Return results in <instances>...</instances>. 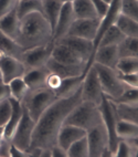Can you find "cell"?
I'll list each match as a JSON object with an SVG mask.
<instances>
[{
    "label": "cell",
    "mask_w": 138,
    "mask_h": 157,
    "mask_svg": "<svg viewBox=\"0 0 138 157\" xmlns=\"http://www.w3.org/2000/svg\"><path fill=\"white\" fill-rule=\"evenodd\" d=\"M86 138L88 144V157H101L105 149L110 148L108 133L103 122L88 131Z\"/></svg>",
    "instance_id": "30bf717a"
},
{
    "label": "cell",
    "mask_w": 138,
    "mask_h": 157,
    "mask_svg": "<svg viewBox=\"0 0 138 157\" xmlns=\"http://www.w3.org/2000/svg\"><path fill=\"white\" fill-rule=\"evenodd\" d=\"M125 36H126L115 25H110V28L104 32V34L102 36L101 40H99V47H104V45H118L125 39Z\"/></svg>",
    "instance_id": "f1b7e54d"
},
{
    "label": "cell",
    "mask_w": 138,
    "mask_h": 157,
    "mask_svg": "<svg viewBox=\"0 0 138 157\" xmlns=\"http://www.w3.org/2000/svg\"><path fill=\"white\" fill-rule=\"evenodd\" d=\"M66 151L68 157H88V144L86 136L74 142Z\"/></svg>",
    "instance_id": "836d02e7"
},
{
    "label": "cell",
    "mask_w": 138,
    "mask_h": 157,
    "mask_svg": "<svg viewBox=\"0 0 138 157\" xmlns=\"http://www.w3.org/2000/svg\"><path fill=\"white\" fill-rule=\"evenodd\" d=\"M62 3H65V2H73L74 0H60Z\"/></svg>",
    "instance_id": "c3c4849f"
},
{
    "label": "cell",
    "mask_w": 138,
    "mask_h": 157,
    "mask_svg": "<svg viewBox=\"0 0 138 157\" xmlns=\"http://www.w3.org/2000/svg\"><path fill=\"white\" fill-rule=\"evenodd\" d=\"M81 96L82 101L90 102L99 106L103 100V91H102L99 78L97 75V71L92 65L85 73L81 87Z\"/></svg>",
    "instance_id": "ba28073f"
},
{
    "label": "cell",
    "mask_w": 138,
    "mask_h": 157,
    "mask_svg": "<svg viewBox=\"0 0 138 157\" xmlns=\"http://www.w3.org/2000/svg\"><path fill=\"white\" fill-rule=\"evenodd\" d=\"M115 107L118 120L138 124V104L115 103Z\"/></svg>",
    "instance_id": "d4e9b609"
},
{
    "label": "cell",
    "mask_w": 138,
    "mask_h": 157,
    "mask_svg": "<svg viewBox=\"0 0 138 157\" xmlns=\"http://www.w3.org/2000/svg\"><path fill=\"white\" fill-rule=\"evenodd\" d=\"M10 154H11V157H30V154H29L28 151L18 148V147H16L13 144L11 145Z\"/></svg>",
    "instance_id": "bcb514c9"
},
{
    "label": "cell",
    "mask_w": 138,
    "mask_h": 157,
    "mask_svg": "<svg viewBox=\"0 0 138 157\" xmlns=\"http://www.w3.org/2000/svg\"><path fill=\"white\" fill-rule=\"evenodd\" d=\"M99 109L101 112L102 121L108 133V147L115 156L116 147L119 142V138L117 137V134H116V124L118 121V117L116 114L115 103L104 95L101 104L99 105Z\"/></svg>",
    "instance_id": "8992f818"
},
{
    "label": "cell",
    "mask_w": 138,
    "mask_h": 157,
    "mask_svg": "<svg viewBox=\"0 0 138 157\" xmlns=\"http://www.w3.org/2000/svg\"><path fill=\"white\" fill-rule=\"evenodd\" d=\"M104 1H105V2H107V3H108V5H110V1H112V0H104Z\"/></svg>",
    "instance_id": "681fc988"
},
{
    "label": "cell",
    "mask_w": 138,
    "mask_h": 157,
    "mask_svg": "<svg viewBox=\"0 0 138 157\" xmlns=\"http://www.w3.org/2000/svg\"><path fill=\"white\" fill-rule=\"evenodd\" d=\"M0 31L10 39L17 41L20 31V19L16 9L0 19Z\"/></svg>",
    "instance_id": "ffe728a7"
},
{
    "label": "cell",
    "mask_w": 138,
    "mask_h": 157,
    "mask_svg": "<svg viewBox=\"0 0 138 157\" xmlns=\"http://www.w3.org/2000/svg\"><path fill=\"white\" fill-rule=\"evenodd\" d=\"M118 78L125 85L129 87H135L138 89V73H119Z\"/></svg>",
    "instance_id": "f35d334b"
},
{
    "label": "cell",
    "mask_w": 138,
    "mask_h": 157,
    "mask_svg": "<svg viewBox=\"0 0 138 157\" xmlns=\"http://www.w3.org/2000/svg\"><path fill=\"white\" fill-rule=\"evenodd\" d=\"M119 60L117 45H104L96 49L93 56V63L96 62L101 65L115 69Z\"/></svg>",
    "instance_id": "e0dca14e"
},
{
    "label": "cell",
    "mask_w": 138,
    "mask_h": 157,
    "mask_svg": "<svg viewBox=\"0 0 138 157\" xmlns=\"http://www.w3.org/2000/svg\"><path fill=\"white\" fill-rule=\"evenodd\" d=\"M0 80H2V78H1V72H0Z\"/></svg>",
    "instance_id": "f907efd6"
},
{
    "label": "cell",
    "mask_w": 138,
    "mask_h": 157,
    "mask_svg": "<svg viewBox=\"0 0 138 157\" xmlns=\"http://www.w3.org/2000/svg\"><path fill=\"white\" fill-rule=\"evenodd\" d=\"M101 18L94 19H75L68 31V36H79L94 41L101 25Z\"/></svg>",
    "instance_id": "7c38bea8"
},
{
    "label": "cell",
    "mask_w": 138,
    "mask_h": 157,
    "mask_svg": "<svg viewBox=\"0 0 138 157\" xmlns=\"http://www.w3.org/2000/svg\"><path fill=\"white\" fill-rule=\"evenodd\" d=\"M52 58L54 60H57L58 62H60V63L69 65V67H83L85 69V71H86V63L82 61L70 48H68L66 45L62 44V43L54 42Z\"/></svg>",
    "instance_id": "9a60e30c"
},
{
    "label": "cell",
    "mask_w": 138,
    "mask_h": 157,
    "mask_svg": "<svg viewBox=\"0 0 138 157\" xmlns=\"http://www.w3.org/2000/svg\"><path fill=\"white\" fill-rule=\"evenodd\" d=\"M3 132H5V126H0V140L3 137Z\"/></svg>",
    "instance_id": "7dc6e473"
},
{
    "label": "cell",
    "mask_w": 138,
    "mask_h": 157,
    "mask_svg": "<svg viewBox=\"0 0 138 157\" xmlns=\"http://www.w3.org/2000/svg\"><path fill=\"white\" fill-rule=\"evenodd\" d=\"M86 136V131L75 125L63 124L58 134V145L61 146L65 151H68L74 142L81 140Z\"/></svg>",
    "instance_id": "2e32d148"
},
{
    "label": "cell",
    "mask_w": 138,
    "mask_h": 157,
    "mask_svg": "<svg viewBox=\"0 0 138 157\" xmlns=\"http://www.w3.org/2000/svg\"><path fill=\"white\" fill-rule=\"evenodd\" d=\"M18 0H0V19L16 9Z\"/></svg>",
    "instance_id": "ab89813d"
},
{
    "label": "cell",
    "mask_w": 138,
    "mask_h": 157,
    "mask_svg": "<svg viewBox=\"0 0 138 157\" xmlns=\"http://www.w3.org/2000/svg\"><path fill=\"white\" fill-rule=\"evenodd\" d=\"M54 42H59L66 45L68 48H70L82 61L85 62L86 65H88V60L91 59L92 53H93V41L83 39V38H79V36H68L66 34V36L57 40V41H54Z\"/></svg>",
    "instance_id": "8fae6325"
},
{
    "label": "cell",
    "mask_w": 138,
    "mask_h": 157,
    "mask_svg": "<svg viewBox=\"0 0 138 157\" xmlns=\"http://www.w3.org/2000/svg\"><path fill=\"white\" fill-rule=\"evenodd\" d=\"M10 98H11V94H10L9 85L3 83L2 80H0V103L6 100H9Z\"/></svg>",
    "instance_id": "ee69618b"
},
{
    "label": "cell",
    "mask_w": 138,
    "mask_h": 157,
    "mask_svg": "<svg viewBox=\"0 0 138 157\" xmlns=\"http://www.w3.org/2000/svg\"><path fill=\"white\" fill-rule=\"evenodd\" d=\"M91 1H92L94 8H95L96 12H97L99 18L103 19L104 16L106 14L107 10H108V6H110V5L107 2H105L104 0H91Z\"/></svg>",
    "instance_id": "b9f144b4"
},
{
    "label": "cell",
    "mask_w": 138,
    "mask_h": 157,
    "mask_svg": "<svg viewBox=\"0 0 138 157\" xmlns=\"http://www.w3.org/2000/svg\"><path fill=\"white\" fill-rule=\"evenodd\" d=\"M82 87V86H81ZM82 102L81 89L69 98H58L42 113L35 123L28 151L35 147L52 148L58 144V134L66 116Z\"/></svg>",
    "instance_id": "6da1fadb"
},
{
    "label": "cell",
    "mask_w": 138,
    "mask_h": 157,
    "mask_svg": "<svg viewBox=\"0 0 138 157\" xmlns=\"http://www.w3.org/2000/svg\"><path fill=\"white\" fill-rule=\"evenodd\" d=\"M55 100H58V96L53 90L49 87H42L37 90H29L21 103L30 116L37 122L42 113Z\"/></svg>",
    "instance_id": "277c9868"
},
{
    "label": "cell",
    "mask_w": 138,
    "mask_h": 157,
    "mask_svg": "<svg viewBox=\"0 0 138 157\" xmlns=\"http://www.w3.org/2000/svg\"><path fill=\"white\" fill-rule=\"evenodd\" d=\"M75 14L73 12V8H72V2H65L62 5L61 11H60L59 18H58V22L54 29L53 33V41L61 39L64 36L68 34V31L72 23L75 20Z\"/></svg>",
    "instance_id": "5bb4252c"
},
{
    "label": "cell",
    "mask_w": 138,
    "mask_h": 157,
    "mask_svg": "<svg viewBox=\"0 0 138 157\" xmlns=\"http://www.w3.org/2000/svg\"><path fill=\"white\" fill-rule=\"evenodd\" d=\"M8 85L9 89H10L11 98L19 102H22V100L24 98V96L27 95V93L29 91V87L25 84L23 78H13L12 81L9 82Z\"/></svg>",
    "instance_id": "d6a6232c"
},
{
    "label": "cell",
    "mask_w": 138,
    "mask_h": 157,
    "mask_svg": "<svg viewBox=\"0 0 138 157\" xmlns=\"http://www.w3.org/2000/svg\"><path fill=\"white\" fill-rule=\"evenodd\" d=\"M115 70L119 73H138V58H119Z\"/></svg>",
    "instance_id": "e575fe53"
},
{
    "label": "cell",
    "mask_w": 138,
    "mask_h": 157,
    "mask_svg": "<svg viewBox=\"0 0 138 157\" xmlns=\"http://www.w3.org/2000/svg\"><path fill=\"white\" fill-rule=\"evenodd\" d=\"M53 47L54 41H51L50 43L45 45H41V47H35V48L24 50V52L21 56L20 61L22 62L23 65L25 67V70L45 67L47 62L52 56Z\"/></svg>",
    "instance_id": "9c48e42d"
},
{
    "label": "cell",
    "mask_w": 138,
    "mask_h": 157,
    "mask_svg": "<svg viewBox=\"0 0 138 157\" xmlns=\"http://www.w3.org/2000/svg\"><path fill=\"white\" fill-rule=\"evenodd\" d=\"M25 67L17 58L3 56L0 58V72L3 83L8 84L13 78H22L25 73Z\"/></svg>",
    "instance_id": "4fadbf2b"
},
{
    "label": "cell",
    "mask_w": 138,
    "mask_h": 157,
    "mask_svg": "<svg viewBox=\"0 0 138 157\" xmlns=\"http://www.w3.org/2000/svg\"><path fill=\"white\" fill-rule=\"evenodd\" d=\"M53 41V32L47 18L41 12H32L20 19L17 42L23 50L45 45Z\"/></svg>",
    "instance_id": "7a4b0ae2"
},
{
    "label": "cell",
    "mask_w": 138,
    "mask_h": 157,
    "mask_svg": "<svg viewBox=\"0 0 138 157\" xmlns=\"http://www.w3.org/2000/svg\"><path fill=\"white\" fill-rule=\"evenodd\" d=\"M11 145V140L5 136L0 140V157H11V154H10Z\"/></svg>",
    "instance_id": "7bdbcfd3"
},
{
    "label": "cell",
    "mask_w": 138,
    "mask_h": 157,
    "mask_svg": "<svg viewBox=\"0 0 138 157\" xmlns=\"http://www.w3.org/2000/svg\"><path fill=\"white\" fill-rule=\"evenodd\" d=\"M16 10H17L19 19H21L29 13H32V12H41L42 13V0H20L17 3Z\"/></svg>",
    "instance_id": "f546056e"
},
{
    "label": "cell",
    "mask_w": 138,
    "mask_h": 157,
    "mask_svg": "<svg viewBox=\"0 0 138 157\" xmlns=\"http://www.w3.org/2000/svg\"><path fill=\"white\" fill-rule=\"evenodd\" d=\"M83 78H84L83 75L63 78L61 86H60L57 91H54L55 94H57L58 98H69V96H72L73 94H75V93L81 89Z\"/></svg>",
    "instance_id": "7402d4cb"
},
{
    "label": "cell",
    "mask_w": 138,
    "mask_h": 157,
    "mask_svg": "<svg viewBox=\"0 0 138 157\" xmlns=\"http://www.w3.org/2000/svg\"><path fill=\"white\" fill-rule=\"evenodd\" d=\"M51 153H52V157H68V151L58 144L51 148Z\"/></svg>",
    "instance_id": "f6af8a7d"
},
{
    "label": "cell",
    "mask_w": 138,
    "mask_h": 157,
    "mask_svg": "<svg viewBox=\"0 0 138 157\" xmlns=\"http://www.w3.org/2000/svg\"><path fill=\"white\" fill-rule=\"evenodd\" d=\"M63 3L60 0H42L43 11L42 14L47 18L52 29V32L54 33V29L58 22L60 11L62 8Z\"/></svg>",
    "instance_id": "603a6c76"
},
{
    "label": "cell",
    "mask_w": 138,
    "mask_h": 157,
    "mask_svg": "<svg viewBox=\"0 0 138 157\" xmlns=\"http://www.w3.org/2000/svg\"><path fill=\"white\" fill-rule=\"evenodd\" d=\"M119 58H138V38L125 36L117 45Z\"/></svg>",
    "instance_id": "4316f807"
},
{
    "label": "cell",
    "mask_w": 138,
    "mask_h": 157,
    "mask_svg": "<svg viewBox=\"0 0 138 157\" xmlns=\"http://www.w3.org/2000/svg\"><path fill=\"white\" fill-rule=\"evenodd\" d=\"M62 80H63V78H61V76L58 75V74L50 72V73H49L48 78H47L45 85H47V87L51 89V90L57 91L58 89L61 86V84H62Z\"/></svg>",
    "instance_id": "60d3db41"
},
{
    "label": "cell",
    "mask_w": 138,
    "mask_h": 157,
    "mask_svg": "<svg viewBox=\"0 0 138 157\" xmlns=\"http://www.w3.org/2000/svg\"><path fill=\"white\" fill-rule=\"evenodd\" d=\"M10 104H11V114H10V118H9L8 123L5 125V132H3V136L9 140H11L12 135L14 133V129L18 126L21 116L23 113V106L22 103L14 98H9Z\"/></svg>",
    "instance_id": "44dd1931"
},
{
    "label": "cell",
    "mask_w": 138,
    "mask_h": 157,
    "mask_svg": "<svg viewBox=\"0 0 138 157\" xmlns=\"http://www.w3.org/2000/svg\"><path fill=\"white\" fill-rule=\"evenodd\" d=\"M49 73H50V71L48 70L47 67H37V69L27 70L22 78L24 80L25 84L28 85L29 90H37V89L47 87L45 82H47Z\"/></svg>",
    "instance_id": "ac0fdd59"
},
{
    "label": "cell",
    "mask_w": 138,
    "mask_h": 157,
    "mask_svg": "<svg viewBox=\"0 0 138 157\" xmlns=\"http://www.w3.org/2000/svg\"><path fill=\"white\" fill-rule=\"evenodd\" d=\"M45 67H48V70L51 73H55L62 78H73V76H84L85 69L83 67H69V65L62 64L58 62L57 60H54L51 56L49 61L47 62Z\"/></svg>",
    "instance_id": "d6986e66"
},
{
    "label": "cell",
    "mask_w": 138,
    "mask_h": 157,
    "mask_svg": "<svg viewBox=\"0 0 138 157\" xmlns=\"http://www.w3.org/2000/svg\"><path fill=\"white\" fill-rule=\"evenodd\" d=\"M11 114V104L9 100L0 103V126H5L8 123Z\"/></svg>",
    "instance_id": "74e56055"
},
{
    "label": "cell",
    "mask_w": 138,
    "mask_h": 157,
    "mask_svg": "<svg viewBox=\"0 0 138 157\" xmlns=\"http://www.w3.org/2000/svg\"><path fill=\"white\" fill-rule=\"evenodd\" d=\"M115 103L124 104H138V90L135 87H128L115 100H110Z\"/></svg>",
    "instance_id": "8d00e7d4"
},
{
    "label": "cell",
    "mask_w": 138,
    "mask_h": 157,
    "mask_svg": "<svg viewBox=\"0 0 138 157\" xmlns=\"http://www.w3.org/2000/svg\"><path fill=\"white\" fill-rule=\"evenodd\" d=\"M121 13L138 21V0H121Z\"/></svg>",
    "instance_id": "d590c367"
},
{
    "label": "cell",
    "mask_w": 138,
    "mask_h": 157,
    "mask_svg": "<svg viewBox=\"0 0 138 157\" xmlns=\"http://www.w3.org/2000/svg\"><path fill=\"white\" fill-rule=\"evenodd\" d=\"M72 8L76 19H94L99 18L97 12L91 0H74Z\"/></svg>",
    "instance_id": "cb8c5ba5"
},
{
    "label": "cell",
    "mask_w": 138,
    "mask_h": 157,
    "mask_svg": "<svg viewBox=\"0 0 138 157\" xmlns=\"http://www.w3.org/2000/svg\"><path fill=\"white\" fill-rule=\"evenodd\" d=\"M0 50L8 56H13L17 59H21V56L24 52L23 48H21L19 43L14 40L10 39L6 34L0 31Z\"/></svg>",
    "instance_id": "484cf974"
},
{
    "label": "cell",
    "mask_w": 138,
    "mask_h": 157,
    "mask_svg": "<svg viewBox=\"0 0 138 157\" xmlns=\"http://www.w3.org/2000/svg\"><path fill=\"white\" fill-rule=\"evenodd\" d=\"M95 70L97 71V75L99 78V83H101L102 91L103 94L110 100H115L119 95L123 94L126 89L129 86L125 85L123 82L119 80L117 71L115 69H110V67H104L99 63L94 62L93 64Z\"/></svg>",
    "instance_id": "5b68a950"
},
{
    "label": "cell",
    "mask_w": 138,
    "mask_h": 157,
    "mask_svg": "<svg viewBox=\"0 0 138 157\" xmlns=\"http://www.w3.org/2000/svg\"><path fill=\"white\" fill-rule=\"evenodd\" d=\"M116 134L119 140H132L138 137V124L118 120L116 124Z\"/></svg>",
    "instance_id": "4dcf8cb0"
},
{
    "label": "cell",
    "mask_w": 138,
    "mask_h": 157,
    "mask_svg": "<svg viewBox=\"0 0 138 157\" xmlns=\"http://www.w3.org/2000/svg\"><path fill=\"white\" fill-rule=\"evenodd\" d=\"M115 25L126 36L138 38V21H136V20L121 13L116 20Z\"/></svg>",
    "instance_id": "83f0119b"
},
{
    "label": "cell",
    "mask_w": 138,
    "mask_h": 157,
    "mask_svg": "<svg viewBox=\"0 0 138 157\" xmlns=\"http://www.w3.org/2000/svg\"><path fill=\"white\" fill-rule=\"evenodd\" d=\"M102 116L97 105L90 102L82 101L66 116L64 123L75 125L85 129L86 132L102 123Z\"/></svg>",
    "instance_id": "3957f363"
},
{
    "label": "cell",
    "mask_w": 138,
    "mask_h": 157,
    "mask_svg": "<svg viewBox=\"0 0 138 157\" xmlns=\"http://www.w3.org/2000/svg\"><path fill=\"white\" fill-rule=\"evenodd\" d=\"M138 153L137 138L132 140H119L116 147V157H136Z\"/></svg>",
    "instance_id": "1f68e13d"
},
{
    "label": "cell",
    "mask_w": 138,
    "mask_h": 157,
    "mask_svg": "<svg viewBox=\"0 0 138 157\" xmlns=\"http://www.w3.org/2000/svg\"><path fill=\"white\" fill-rule=\"evenodd\" d=\"M35 123L37 122L34 121L30 116L28 111L23 107L22 116H21L18 126L14 129V133L11 137V143L18 148L28 151L30 144H31L32 134H33L34 127H35Z\"/></svg>",
    "instance_id": "52a82bcc"
}]
</instances>
